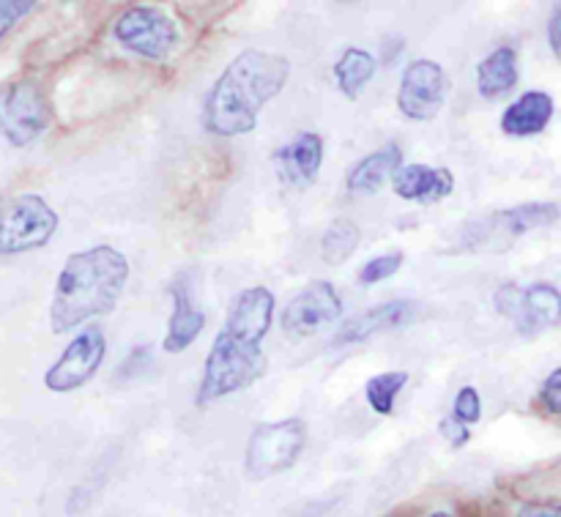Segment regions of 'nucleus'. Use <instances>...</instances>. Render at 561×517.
I'll return each mask as SVG.
<instances>
[{
    "label": "nucleus",
    "mask_w": 561,
    "mask_h": 517,
    "mask_svg": "<svg viewBox=\"0 0 561 517\" xmlns=\"http://www.w3.org/2000/svg\"><path fill=\"white\" fill-rule=\"evenodd\" d=\"M274 164L285 184L294 189H307L318 179L323 164V137L318 131H299L274 153Z\"/></svg>",
    "instance_id": "2eb2a0df"
},
{
    "label": "nucleus",
    "mask_w": 561,
    "mask_h": 517,
    "mask_svg": "<svg viewBox=\"0 0 561 517\" xmlns=\"http://www.w3.org/2000/svg\"><path fill=\"white\" fill-rule=\"evenodd\" d=\"M115 42L146 60H164L179 49V22L157 5H131L115 20Z\"/></svg>",
    "instance_id": "6e6552de"
},
{
    "label": "nucleus",
    "mask_w": 561,
    "mask_h": 517,
    "mask_svg": "<svg viewBox=\"0 0 561 517\" xmlns=\"http://www.w3.org/2000/svg\"><path fill=\"white\" fill-rule=\"evenodd\" d=\"M520 80L518 53L513 47H499L477 64V91L485 99H499L513 91Z\"/></svg>",
    "instance_id": "6ab92c4d"
},
{
    "label": "nucleus",
    "mask_w": 561,
    "mask_h": 517,
    "mask_svg": "<svg viewBox=\"0 0 561 517\" xmlns=\"http://www.w3.org/2000/svg\"><path fill=\"white\" fill-rule=\"evenodd\" d=\"M58 225V214L42 195L25 192V195L9 197L0 206V255L11 257L42 250L55 235Z\"/></svg>",
    "instance_id": "423d86ee"
},
{
    "label": "nucleus",
    "mask_w": 561,
    "mask_h": 517,
    "mask_svg": "<svg viewBox=\"0 0 561 517\" xmlns=\"http://www.w3.org/2000/svg\"><path fill=\"white\" fill-rule=\"evenodd\" d=\"M53 124V104L36 77H16L0 85V135L11 146H31Z\"/></svg>",
    "instance_id": "20e7f679"
},
{
    "label": "nucleus",
    "mask_w": 561,
    "mask_h": 517,
    "mask_svg": "<svg viewBox=\"0 0 561 517\" xmlns=\"http://www.w3.org/2000/svg\"><path fill=\"white\" fill-rule=\"evenodd\" d=\"M129 274V257L110 244H96L66 257L49 305L53 334H66L91 318L113 312Z\"/></svg>",
    "instance_id": "7ed1b4c3"
},
{
    "label": "nucleus",
    "mask_w": 561,
    "mask_h": 517,
    "mask_svg": "<svg viewBox=\"0 0 561 517\" xmlns=\"http://www.w3.org/2000/svg\"><path fill=\"white\" fill-rule=\"evenodd\" d=\"M455 420L460 422V425H466L471 430V425H477V422L482 420V400H480V392H477L474 387H463L458 392V398H455V405H453V414Z\"/></svg>",
    "instance_id": "b1692460"
},
{
    "label": "nucleus",
    "mask_w": 561,
    "mask_h": 517,
    "mask_svg": "<svg viewBox=\"0 0 561 517\" xmlns=\"http://www.w3.org/2000/svg\"><path fill=\"white\" fill-rule=\"evenodd\" d=\"M496 310L515 323L520 334L537 337L542 332H551L561 323V296L557 285L540 283L529 288L518 285H502L496 290Z\"/></svg>",
    "instance_id": "1a4fd4ad"
},
{
    "label": "nucleus",
    "mask_w": 561,
    "mask_h": 517,
    "mask_svg": "<svg viewBox=\"0 0 561 517\" xmlns=\"http://www.w3.org/2000/svg\"><path fill=\"white\" fill-rule=\"evenodd\" d=\"M394 195L420 206H433L444 197L453 195L455 175L447 168H431V164H400L392 175Z\"/></svg>",
    "instance_id": "dca6fc26"
},
{
    "label": "nucleus",
    "mask_w": 561,
    "mask_h": 517,
    "mask_svg": "<svg viewBox=\"0 0 561 517\" xmlns=\"http://www.w3.org/2000/svg\"><path fill=\"white\" fill-rule=\"evenodd\" d=\"M420 312L422 307L409 299H394L387 301V305H376L370 310L359 312V315L345 318L337 337H334V345H356L362 340H370L376 334L389 332V329H400L405 323H414L420 318Z\"/></svg>",
    "instance_id": "ddd939ff"
},
{
    "label": "nucleus",
    "mask_w": 561,
    "mask_h": 517,
    "mask_svg": "<svg viewBox=\"0 0 561 517\" xmlns=\"http://www.w3.org/2000/svg\"><path fill=\"white\" fill-rule=\"evenodd\" d=\"M290 60L268 49H244L236 55L206 96V129L217 137H241L257 129V115L283 93Z\"/></svg>",
    "instance_id": "f03ea898"
},
{
    "label": "nucleus",
    "mask_w": 561,
    "mask_h": 517,
    "mask_svg": "<svg viewBox=\"0 0 561 517\" xmlns=\"http://www.w3.org/2000/svg\"><path fill=\"white\" fill-rule=\"evenodd\" d=\"M553 96L548 91H526L502 113V131L507 137H537L548 129L553 118Z\"/></svg>",
    "instance_id": "f3484780"
},
{
    "label": "nucleus",
    "mask_w": 561,
    "mask_h": 517,
    "mask_svg": "<svg viewBox=\"0 0 561 517\" xmlns=\"http://www.w3.org/2000/svg\"><path fill=\"white\" fill-rule=\"evenodd\" d=\"M104 354H107L104 334L99 329H85L66 345L58 361L49 367L47 376H44V387L55 394L75 392V389L85 387L102 367Z\"/></svg>",
    "instance_id": "f8f14e48"
},
{
    "label": "nucleus",
    "mask_w": 561,
    "mask_h": 517,
    "mask_svg": "<svg viewBox=\"0 0 561 517\" xmlns=\"http://www.w3.org/2000/svg\"><path fill=\"white\" fill-rule=\"evenodd\" d=\"M559 31H561V9L551 11V20H548V38H551V49L553 55L561 53V42H559Z\"/></svg>",
    "instance_id": "c85d7f7f"
},
{
    "label": "nucleus",
    "mask_w": 561,
    "mask_h": 517,
    "mask_svg": "<svg viewBox=\"0 0 561 517\" xmlns=\"http://www.w3.org/2000/svg\"><path fill=\"white\" fill-rule=\"evenodd\" d=\"M403 261H405V255L400 250L387 252V255H378V257H373V261H367L365 266L359 268V277H356V279H359L362 285L383 283V279L394 277V274L403 268Z\"/></svg>",
    "instance_id": "5701e85b"
},
{
    "label": "nucleus",
    "mask_w": 561,
    "mask_h": 517,
    "mask_svg": "<svg viewBox=\"0 0 561 517\" xmlns=\"http://www.w3.org/2000/svg\"><path fill=\"white\" fill-rule=\"evenodd\" d=\"M513 517H561L557 502H520L515 504Z\"/></svg>",
    "instance_id": "cd10ccee"
},
{
    "label": "nucleus",
    "mask_w": 561,
    "mask_h": 517,
    "mask_svg": "<svg viewBox=\"0 0 561 517\" xmlns=\"http://www.w3.org/2000/svg\"><path fill=\"white\" fill-rule=\"evenodd\" d=\"M540 405L546 409L548 416H559L561 414V370L551 372V376L542 381L540 387Z\"/></svg>",
    "instance_id": "a878e982"
},
{
    "label": "nucleus",
    "mask_w": 561,
    "mask_h": 517,
    "mask_svg": "<svg viewBox=\"0 0 561 517\" xmlns=\"http://www.w3.org/2000/svg\"><path fill=\"white\" fill-rule=\"evenodd\" d=\"M427 517H455V515L447 513V509H436V513H431Z\"/></svg>",
    "instance_id": "c756f323"
},
{
    "label": "nucleus",
    "mask_w": 561,
    "mask_h": 517,
    "mask_svg": "<svg viewBox=\"0 0 561 517\" xmlns=\"http://www.w3.org/2000/svg\"><path fill=\"white\" fill-rule=\"evenodd\" d=\"M274 294L263 285L247 288L230 301L228 318L203 365L197 405H208L228 394H239L261 381L266 372L263 340L274 323Z\"/></svg>",
    "instance_id": "f257e3e1"
},
{
    "label": "nucleus",
    "mask_w": 561,
    "mask_h": 517,
    "mask_svg": "<svg viewBox=\"0 0 561 517\" xmlns=\"http://www.w3.org/2000/svg\"><path fill=\"white\" fill-rule=\"evenodd\" d=\"M447 99V71L438 60L416 58L405 66L398 88V110L411 120H433Z\"/></svg>",
    "instance_id": "9b49d317"
},
{
    "label": "nucleus",
    "mask_w": 561,
    "mask_h": 517,
    "mask_svg": "<svg viewBox=\"0 0 561 517\" xmlns=\"http://www.w3.org/2000/svg\"><path fill=\"white\" fill-rule=\"evenodd\" d=\"M438 433L444 436V441L453 444V447H466L471 438V430L466 425H460L455 416H444L442 425H438Z\"/></svg>",
    "instance_id": "bb28decb"
},
{
    "label": "nucleus",
    "mask_w": 561,
    "mask_h": 517,
    "mask_svg": "<svg viewBox=\"0 0 561 517\" xmlns=\"http://www.w3.org/2000/svg\"><path fill=\"white\" fill-rule=\"evenodd\" d=\"M376 58L373 53L362 47H348L334 64V80H337V88L348 99H356L362 93V88L376 77Z\"/></svg>",
    "instance_id": "aec40b11"
},
{
    "label": "nucleus",
    "mask_w": 561,
    "mask_h": 517,
    "mask_svg": "<svg viewBox=\"0 0 561 517\" xmlns=\"http://www.w3.org/2000/svg\"><path fill=\"white\" fill-rule=\"evenodd\" d=\"M359 241V225L351 222V219H334L327 228V233L321 235V261L327 263V266H340V263H345L354 255Z\"/></svg>",
    "instance_id": "412c9836"
},
{
    "label": "nucleus",
    "mask_w": 561,
    "mask_h": 517,
    "mask_svg": "<svg viewBox=\"0 0 561 517\" xmlns=\"http://www.w3.org/2000/svg\"><path fill=\"white\" fill-rule=\"evenodd\" d=\"M343 315V299L329 279H312L285 305L279 326L290 337H312Z\"/></svg>",
    "instance_id": "9d476101"
},
{
    "label": "nucleus",
    "mask_w": 561,
    "mask_h": 517,
    "mask_svg": "<svg viewBox=\"0 0 561 517\" xmlns=\"http://www.w3.org/2000/svg\"><path fill=\"white\" fill-rule=\"evenodd\" d=\"M559 219V206L553 200L524 203V206L504 208V211L488 214V217L469 222L463 230L466 250H504L520 235L531 233L537 228H548Z\"/></svg>",
    "instance_id": "0eeeda50"
},
{
    "label": "nucleus",
    "mask_w": 561,
    "mask_h": 517,
    "mask_svg": "<svg viewBox=\"0 0 561 517\" xmlns=\"http://www.w3.org/2000/svg\"><path fill=\"white\" fill-rule=\"evenodd\" d=\"M307 444V425L296 416L283 422H263L250 433L244 471L250 480H268L294 469Z\"/></svg>",
    "instance_id": "39448f33"
},
{
    "label": "nucleus",
    "mask_w": 561,
    "mask_h": 517,
    "mask_svg": "<svg viewBox=\"0 0 561 517\" xmlns=\"http://www.w3.org/2000/svg\"><path fill=\"white\" fill-rule=\"evenodd\" d=\"M170 299H173V312H170L168 334H164L162 348L168 354H181V351H186L201 337L203 326H206V315H203L195 290H192L190 279L184 274L170 283Z\"/></svg>",
    "instance_id": "4468645a"
},
{
    "label": "nucleus",
    "mask_w": 561,
    "mask_h": 517,
    "mask_svg": "<svg viewBox=\"0 0 561 517\" xmlns=\"http://www.w3.org/2000/svg\"><path fill=\"white\" fill-rule=\"evenodd\" d=\"M36 9L33 0H0V38Z\"/></svg>",
    "instance_id": "393cba45"
},
{
    "label": "nucleus",
    "mask_w": 561,
    "mask_h": 517,
    "mask_svg": "<svg viewBox=\"0 0 561 517\" xmlns=\"http://www.w3.org/2000/svg\"><path fill=\"white\" fill-rule=\"evenodd\" d=\"M400 164H403V151H400L398 142H389V146L378 148V151L359 159V162L348 170L345 186H348V192H354V195H376V192H381L383 186L392 181V175L398 173Z\"/></svg>",
    "instance_id": "a211bd4d"
},
{
    "label": "nucleus",
    "mask_w": 561,
    "mask_h": 517,
    "mask_svg": "<svg viewBox=\"0 0 561 517\" xmlns=\"http://www.w3.org/2000/svg\"><path fill=\"white\" fill-rule=\"evenodd\" d=\"M405 383H409V372L403 370L373 376L370 381L365 383L367 405H370L378 416H389L394 411V400H398V394L403 392Z\"/></svg>",
    "instance_id": "4be33fe9"
}]
</instances>
